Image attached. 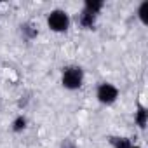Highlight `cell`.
Returning <instances> with one entry per match:
<instances>
[{"label": "cell", "mask_w": 148, "mask_h": 148, "mask_svg": "<svg viewBox=\"0 0 148 148\" xmlns=\"http://www.w3.org/2000/svg\"><path fill=\"white\" fill-rule=\"evenodd\" d=\"M84 82V70L80 66H66L61 73V84L68 91H77Z\"/></svg>", "instance_id": "6da1fadb"}, {"label": "cell", "mask_w": 148, "mask_h": 148, "mask_svg": "<svg viewBox=\"0 0 148 148\" xmlns=\"http://www.w3.org/2000/svg\"><path fill=\"white\" fill-rule=\"evenodd\" d=\"M47 26L49 30L56 32V33H63L70 28V16L66 11L63 9H54L49 12L47 16Z\"/></svg>", "instance_id": "7a4b0ae2"}, {"label": "cell", "mask_w": 148, "mask_h": 148, "mask_svg": "<svg viewBox=\"0 0 148 148\" xmlns=\"http://www.w3.org/2000/svg\"><path fill=\"white\" fill-rule=\"evenodd\" d=\"M96 98L101 105H113L119 99V89L110 82H103L96 89Z\"/></svg>", "instance_id": "3957f363"}, {"label": "cell", "mask_w": 148, "mask_h": 148, "mask_svg": "<svg viewBox=\"0 0 148 148\" xmlns=\"http://www.w3.org/2000/svg\"><path fill=\"white\" fill-rule=\"evenodd\" d=\"M96 18H98L96 14H92V12L82 9L80 14H79V25H80L82 28H86V30H92V28L96 26Z\"/></svg>", "instance_id": "277c9868"}, {"label": "cell", "mask_w": 148, "mask_h": 148, "mask_svg": "<svg viewBox=\"0 0 148 148\" xmlns=\"http://www.w3.org/2000/svg\"><path fill=\"white\" fill-rule=\"evenodd\" d=\"M110 145L112 148H131L132 143L129 138H124V136H112L110 138Z\"/></svg>", "instance_id": "5b68a950"}, {"label": "cell", "mask_w": 148, "mask_h": 148, "mask_svg": "<svg viewBox=\"0 0 148 148\" xmlns=\"http://www.w3.org/2000/svg\"><path fill=\"white\" fill-rule=\"evenodd\" d=\"M134 120H136V124L139 125V129H145V127H146V122H148V112H146L145 106H141V105L138 106V112H136Z\"/></svg>", "instance_id": "8992f818"}, {"label": "cell", "mask_w": 148, "mask_h": 148, "mask_svg": "<svg viewBox=\"0 0 148 148\" xmlns=\"http://www.w3.org/2000/svg\"><path fill=\"white\" fill-rule=\"evenodd\" d=\"M103 7H105V4L101 2V0H86V4H84V9L92 12V14H96V16L101 12Z\"/></svg>", "instance_id": "52a82bcc"}, {"label": "cell", "mask_w": 148, "mask_h": 148, "mask_svg": "<svg viewBox=\"0 0 148 148\" xmlns=\"http://www.w3.org/2000/svg\"><path fill=\"white\" fill-rule=\"evenodd\" d=\"M26 124H28L26 117H25V115H18V117L12 120V131H14V132H23V131L26 129Z\"/></svg>", "instance_id": "ba28073f"}, {"label": "cell", "mask_w": 148, "mask_h": 148, "mask_svg": "<svg viewBox=\"0 0 148 148\" xmlns=\"http://www.w3.org/2000/svg\"><path fill=\"white\" fill-rule=\"evenodd\" d=\"M138 18L143 25H148V0H145V2L139 4L138 7Z\"/></svg>", "instance_id": "9c48e42d"}, {"label": "cell", "mask_w": 148, "mask_h": 148, "mask_svg": "<svg viewBox=\"0 0 148 148\" xmlns=\"http://www.w3.org/2000/svg\"><path fill=\"white\" fill-rule=\"evenodd\" d=\"M21 33H23L26 38H35V37L38 35L37 28H33L30 23H25V25H21Z\"/></svg>", "instance_id": "30bf717a"}, {"label": "cell", "mask_w": 148, "mask_h": 148, "mask_svg": "<svg viewBox=\"0 0 148 148\" xmlns=\"http://www.w3.org/2000/svg\"><path fill=\"white\" fill-rule=\"evenodd\" d=\"M61 148H77V145L73 143L71 139H64V141L61 143Z\"/></svg>", "instance_id": "8fae6325"}, {"label": "cell", "mask_w": 148, "mask_h": 148, "mask_svg": "<svg viewBox=\"0 0 148 148\" xmlns=\"http://www.w3.org/2000/svg\"><path fill=\"white\" fill-rule=\"evenodd\" d=\"M131 148H141V146H136V145H132V146H131Z\"/></svg>", "instance_id": "7c38bea8"}]
</instances>
